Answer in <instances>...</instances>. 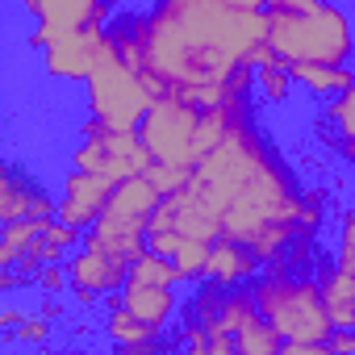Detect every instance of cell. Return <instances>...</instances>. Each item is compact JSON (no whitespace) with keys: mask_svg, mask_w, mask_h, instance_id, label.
<instances>
[{"mask_svg":"<svg viewBox=\"0 0 355 355\" xmlns=\"http://www.w3.org/2000/svg\"><path fill=\"white\" fill-rule=\"evenodd\" d=\"M326 214L330 193L318 184H301L293 163L259 130L251 96H243L226 134L201 155L189 184L159 201L150 226L201 243L239 239L268 268L284 259L293 243L318 239Z\"/></svg>","mask_w":355,"mask_h":355,"instance_id":"cell-1","label":"cell"},{"mask_svg":"<svg viewBox=\"0 0 355 355\" xmlns=\"http://www.w3.org/2000/svg\"><path fill=\"white\" fill-rule=\"evenodd\" d=\"M268 55L263 13L230 0H150L138 9V71L155 96L175 92L209 109L230 96V76Z\"/></svg>","mask_w":355,"mask_h":355,"instance_id":"cell-2","label":"cell"},{"mask_svg":"<svg viewBox=\"0 0 355 355\" xmlns=\"http://www.w3.org/2000/svg\"><path fill=\"white\" fill-rule=\"evenodd\" d=\"M167 347L193 355H280L284 338L263 318L251 284L197 280L180 301Z\"/></svg>","mask_w":355,"mask_h":355,"instance_id":"cell-3","label":"cell"},{"mask_svg":"<svg viewBox=\"0 0 355 355\" xmlns=\"http://www.w3.org/2000/svg\"><path fill=\"white\" fill-rule=\"evenodd\" d=\"M263 42L284 63L347 67L355 59V17L338 0H268Z\"/></svg>","mask_w":355,"mask_h":355,"instance_id":"cell-4","label":"cell"},{"mask_svg":"<svg viewBox=\"0 0 355 355\" xmlns=\"http://www.w3.org/2000/svg\"><path fill=\"white\" fill-rule=\"evenodd\" d=\"M255 301L263 318L284 338L280 355H326V343L334 334V322L322 301V284L313 272H288L280 263H268L255 280Z\"/></svg>","mask_w":355,"mask_h":355,"instance_id":"cell-5","label":"cell"},{"mask_svg":"<svg viewBox=\"0 0 355 355\" xmlns=\"http://www.w3.org/2000/svg\"><path fill=\"white\" fill-rule=\"evenodd\" d=\"M163 193L146 180V171L142 175H125V180L113 184V197L109 205L101 209V218L84 230V243L88 247H105L121 259H138L146 247V234H150V218L159 209Z\"/></svg>","mask_w":355,"mask_h":355,"instance_id":"cell-6","label":"cell"},{"mask_svg":"<svg viewBox=\"0 0 355 355\" xmlns=\"http://www.w3.org/2000/svg\"><path fill=\"white\" fill-rule=\"evenodd\" d=\"M84 101H88V113L109 121L113 130H138L155 92L146 88L138 67H130L109 42H101V55L84 80Z\"/></svg>","mask_w":355,"mask_h":355,"instance_id":"cell-7","label":"cell"},{"mask_svg":"<svg viewBox=\"0 0 355 355\" xmlns=\"http://www.w3.org/2000/svg\"><path fill=\"white\" fill-rule=\"evenodd\" d=\"M67 163L80 171H101L109 180H125V175H142L150 167V150L138 138V130H113L101 117L80 121V138L67 150Z\"/></svg>","mask_w":355,"mask_h":355,"instance_id":"cell-8","label":"cell"},{"mask_svg":"<svg viewBox=\"0 0 355 355\" xmlns=\"http://www.w3.org/2000/svg\"><path fill=\"white\" fill-rule=\"evenodd\" d=\"M21 5H26V17L34 21V30H30L34 55L55 38L105 34L109 21L117 17V0H21Z\"/></svg>","mask_w":355,"mask_h":355,"instance_id":"cell-9","label":"cell"},{"mask_svg":"<svg viewBox=\"0 0 355 355\" xmlns=\"http://www.w3.org/2000/svg\"><path fill=\"white\" fill-rule=\"evenodd\" d=\"M67 272H71V305L76 309H96L105 305V297L121 293L125 276H130V259L105 251V247H88L80 243V251H71L67 259Z\"/></svg>","mask_w":355,"mask_h":355,"instance_id":"cell-10","label":"cell"},{"mask_svg":"<svg viewBox=\"0 0 355 355\" xmlns=\"http://www.w3.org/2000/svg\"><path fill=\"white\" fill-rule=\"evenodd\" d=\"M21 218H38V222H55L59 218V197L46 189V180L21 163L17 155L0 171V222H21Z\"/></svg>","mask_w":355,"mask_h":355,"instance_id":"cell-11","label":"cell"},{"mask_svg":"<svg viewBox=\"0 0 355 355\" xmlns=\"http://www.w3.org/2000/svg\"><path fill=\"white\" fill-rule=\"evenodd\" d=\"M113 184H117V180H109V175H101V171H80V167H71V171L63 175V184H59V222H67V226H76V230H88V226L101 218V209L109 205Z\"/></svg>","mask_w":355,"mask_h":355,"instance_id":"cell-12","label":"cell"},{"mask_svg":"<svg viewBox=\"0 0 355 355\" xmlns=\"http://www.w3.org/2000/svg\"><path fill=\"white\" fill-rule=\"evenodd\" d=\"M101 42L105 34H71V38H55L38 51L42 59V71L59 84H84L96 55H101Z\"/></svg>","mask_w":355,"mask_h":355,"instance_id":"cell-13","label":"cell"},{"mask_svg":"<svg viewBox=\"0 0 355 355\" xmlns=\"http://www.w3.org/2000/svg\"><path fill=\"white\" fill-rule=\"evenodd\" d=\"M117 297H121V305L134 318H142L159 334H167L175 326V313H180V284H150V280L125 276V284H121Z\"/></svg>","mask_w":355,"mask_h":355,"instance_id":"cell-14","label":"cell"},{"mask_svg":"<svg viewBox=\"0 0 355 355\" xmlns=\"http://www.w3.org/2000/svg\"><path fill=\"white\" fill-rule=\"evenodd\" d=\"M101 334H105V343H113L117 351H159V347H167V334H159V330H150L142 318H134L125 305H121V297L113 293V297H105V313H101Z\"/></svg>","mask_w":355,"mask_h":355,"instance_id":"cell-15","label":"cell"},{"mask_svg":"<svg viewBox=\"0 0 355 355\" xmlns=\"http://www.w3.org/2000/svg\"><path fill=\"white\" fill-rule=\"evenodd\" d=\"M263 272V259L239 243V239H218L209 247V263H205V280H222V284H251Z\"/></svg>","mask_w":355,"mask_h":355,"instance_id":"cell-16","label":"cell"},{"mask_svg":"<svg viewBox=\"0 0 355 355\" xmlns=\"http://www.w3.org/2000/svg\"><path fill=\"white\" fill-rule=\"evenodd\" d=\"M288 71H293V84L309 96V101H318V105H326V101H334L338 92H347L351 88V80H355V67L347 63V67H322V63H288Z\"/></svg>","mask_w":355,"mask_h":355,"instance_id":"cell-17","label":"cell"},{"mask_svg":"<svg viewBox=\"0 0 355 355\" xmlns=\"http://www.w3.org/2000/svg\"><path fill=\"white\" fill-rule=\"evenodd\" d=\"M322 121L334 130V138H330L334 155H338L347 167H355V80H351L347 92H338L334 101L322 105Z\"/></svg>","mask_w":355,"mask_h":355,"instance_id":"cell-18","label":"cell"},{"mask_svg":"<svg viewBox=\"0 0 355 355\" xmlns=\"http://www.w3.org/2000/svg\"><path fill=\"white\" fill-rule=\"evenodd\" d=\"M255 92H259L268 105H288V101H293V92H297L288 63H284V59H276L272 51L255 63Z\"/></svg>","mask_w":355,"mask_h":355,"instance_id":"cell-19","label":"cell"},{"mask_svg":"<svg viewBox=\"0 0 355 355\" xmlns=\"http://www.w3.org/2000/svg\"><path fill=\"white\" fill-rule=\"evenodd\" d=\"M51 334H55V318L38 305V309H26V318L5 334V347H46Z\"/></svg>","mask_w":355,"mask_h":355,"instance_id":"cell-20","label":"cell"},{"mask_svg":"<svg viewBox=\"0 0 355 355\" xmlns=\"http://www.w3.org/2000/svg\"><path fill=\"white\" fill-rule=\"evenodd\" d=\"M334 263L347 276H355V205H347L334 218Z\"/></svg>","mask_w":355,"mask_h":355,"instance_id":"cell-21","label":"cell"},{"mask_svg":"<svg viewBox=\"0 0 355 355\" xmlns=\"http://www.w3.org/2000/svg\"><path fill=\"white\" fill-rule=\"evenodd\" d=\"M38 297H67L71 293V272L67 263H42L34 272V284H30Z\"/></svg>","mask_w":355,"mask_h":355,"instance_id":"cell-22","label":"cell"},{"mask_svg":"<svg viewBox=\"0 0 355 355\" xmlns=\"http://www.w3.org/2000/svg\"><path fill=\"white\" fill-rule=\"evenodd\" d=\"M230 5H239V9H255V13H263V9H268V0H230Z\"/></svg>","mask_w":355,"mask_h":355,"instance_id":"cell-23","label":"cell"}]
</instances>
